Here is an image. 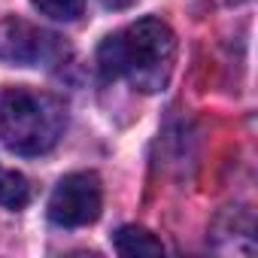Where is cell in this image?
<instances>
[{
    "label": "cell",
    "instance_id": "cell-9",
    "mask_svg": "<svg viewBox=\"0 0 258 258\" xmlns=\"http://www.w3.org/2000/svg\"><path fill=\"white\" fill-rule=\"evenodd\" d=\"M216 4H222V7H240V4H246V0H216Z\"/></svg>",
    "mask_w": 258,
    "mask_h": 258
},
{
    "label": "cell",
    "instance_id": "cell-5",
    "mask_svg": "<svg viewBox=\"0 0 258 258\" xmlns=\"http://www.w3.org/2000/svg\"><path fill=\"white\" fill-rule=\"evenodd\" d=\"M115 252L127 255V258H143V255H164L161 240H155V234H149L146 228L137 225H124L115 231Z\"/></svg>",
    "mask_w": 258,
    "mask_h": 258
},
{
    "label": "cell",
    "instance_id": "cell-4",
    "mask_svg": "<svg viewBox=\"0 0 258 258\" xmlns=\"http://www.w3.org/2000/svg\"><path fill=\"white\" fill-rule=\"evenodd\" d=\"M58 52V37L40 31L37 25L25 19H4L0 22V58L19 64V67H34L40 61H52Z\"/></svg>",
    "mask_w": 258,
    "mask_h": 258
},
{
    "label": "cell",
    "instance_id": "cell-8",
    "mask_svg": "<svg viewBox=\"0 0 258 258\" xmlns=\"http://www.w3.org/2000/svg\"><path fill=\"white\" fill-rule=\"evenodd\" d=\"M100 4H103L106 10H127V7H134L137 0H100Z\"/></svg>",
    "mask_w": 258,
    "mask_h": 258
},
{
    "label": "cell",
    "instance_id": "cell-6",
    "mask_svg": "<svg viewBox=\"0 0 258 258\" xmlns=\"http://www.w3.org/2000/svg\"><path fill=\"white\" fill-rule=\"evenodd\" d=\"M31 201V185L16 170H0V204L7 210H22Z\"/></svg>",
    "mask_w": 258,
    "mask_h": 258
},
{
    "label": "cell",
    "instance_id": "cell-1",
    "mask_svg": "<svg viewBox=\"0 0 258 258\" xmlns=\"http://www.w3.org/2000/svg\"><path fill=\"white\" fill-rule=\"evenodd\" d=\"M176 61V37L161 19H140L124 31L106 37L97 49L103 79L124 76L137 91H164Z\"/></svg>",
    "mask_w": 258,
    "mask_h": 258
},
{
    "label": "cell",
    "instance_id": "cell-2",
    "mask_svg": "<svg viewBox=\"0 0 258 258\" xmlns=\"http://www.w3.org/2000/svg\"><path fill=\"white\" fill-rule=\"evenodd\" d=\"M64 106L58 97L34 88L0 91V140L16 155H43L64 134Z\"/></svg>",
    "mask_w": 258,
    "mask_h": 258
},
{
    "label": "cell",
    "instance_id": "cell-3",
    "mask_svg": "<svg viewBox=\"0 0 258 258\" xmlns=\"http://www.w3.org/2000/svg\"><path fill=\"white\" fill-rule=\"evenodd\" d=\"M100 204L103 191L97 173H70L55 185L49 198V219L58 228H82L100 216Z\"/></svg>",
    "mask_w": 258,
    "mask_h": 258
},
{
    "label": "cell",
    "instance_id": "cell-7",
    "mask_svg": "<svg viewBox=\"0 0 258 258\" xmlns=\"http://www.w3.org/2000/svg\"><path fill=\"white\" fill-rule=\"evenodd\" d=\"M31 4L55 22H76L85 10V0H31Z\"/></svg>",
    "mask_w": 258,
    "mask_h": 258
}]
</instances>
